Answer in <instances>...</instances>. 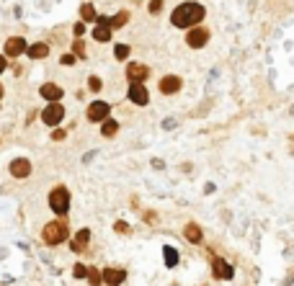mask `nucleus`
<instances>
[{
	"label": "nucleus",
	"instance_id": "4be33fe9",
	"mask_svg": "<svg viewBox=\"0 0 294 286\" xmlns=\"http://www.w3.org/2000/svg\"><path fill=\"white\" fill-rule=\"evenodd\" d=\"M88 284L90 286H101V281H104V279H101V271L98 268H93V266H88Z\"/></svg>",
	"mask_w": 294,
	"mask_h": 286
},
{
	"label": "nucleus",
	"instance_id": "f3484780",
	"mask_svg": "<svg viewBox=\"0 0 294 286\" xmlns=\"http://www.w3.org/2000/svg\"><path fill=\"white\" fill-rule=\"evenodd\" d=\"M184 235H186V240H188V243H201V237H204V235H201V227L199 224H194V222H191V224H186V230H184Z\"/></svg>",
	"mask_w": 294,
	"mask_h": 286
},
{
	"label": "nucleus",
	"instance_id": "72a5a7b5",
	"mask_svg": "<svg viewBox=\"0 0 294 286\" xmlns=\"http://www.w3.org/2000/svg\"><path fill=\"white\" fill-rule=\"evenodd\" d=\"M0 98H3V85H0Z\"/></svg>",
	"mask_w": 294,
	"mask_h": 286
},
{
	"label": "nucleus",
	"instance_id": "a878e982",
	"mask_svg": "<svg viewBox=\"0 0 294 286\" xmlns=\"http://www.w3.org/2000/svg\"><path fill=\"white\" fill-rule=\"evenodd\" d=\"M73 52H75L77 57H85V44H83V39H75V44H73Z\"/></svg>",
	"mask_w": 294,
	"mask_h": 286
},
{
	"label": "nucleus",
	"instance_id": "f704fd0d",
	"mask_svg": "<svg viewBox=\"0 0 294 286\" xmlns=\"http://www.w3.org/2000/svg\"><path fill=\"white\" fill-rule=\"evenodd\" d=\"M292 113H294V106H292Z\"/></svg>",
	"mask_w": 294,
	"mask_h": 286
},
{
	"label": "nucleus",
	"instance_id": "5701e85b",
	"mask_svg": "<svg viewBox=\"0 0 294 286\" xmlns=\"http://www.w3.org/2000/svg\"><path fill=\"white\" fill-rule=\"evenodd\" d=\"M80 16H83V21H88V24H90V21H96V18H98V16H96V8L90 5V3L80 5Z\"/></svg>",
	"mask_w": 294,
	"mask_h": 286
},
{
	"label": "nucleus",
	"instance_id": "423d86ee",
	"mask_svg": "<svg viewBox=\"0 0 294 286\" xmlns=\"http://www.w3.org/2000/svg\"><path fill=\"white\" fill-rule=\"evenodd\" d=\"M212 276L220 281H230L235 276V268L224 258H212Z\"/></svg>",
	"mask_w": 294,
	"mask_h": 286
},
{
	"label": "nucleus",
	"instance_id": "2eb2a0df",
	"mask_svg": "<svg viewBox=\"0 0 294 286\" xmlns=\"http://www.w3.org/2000/svg\"><path fill=\"white\" fill-rule=\"evenodd\" d=\"M88 243H90V230H80V232H77V235L73 237V243H70L73 253H83Z\"/></svg>",
	"mask_w": 294,
	"mask_h": 286
},
{
	"label": "nucleus",
	"instance_id": "ddd939ff",
	"mask_svg": "<svg viewBox=\"0 0 294 286\" xmlns=\"http://www.w3.org/2000/svg\"><path fill=\"white\" fill-rule=\"evenodd\" d=\"M8 170H10V176H13V178H29L31 176V163L26 157H16Z\"/></svg>",
	"mask_w": 294,
	"mask_h": 286
},
{
	"label": "nucleus",
	"instance_id": "b1692460",
	"mask_svg": "<svg viewBox=\"0 0 294 286\" xmlns=\"http://www.w3.org/2000/svg\"><path fill=\"white\" fill-rule=\"evenodd\" d=\"M73 276H75V279H85V276H88V266H85V263H75Z\"/></svg>",
	"mask_w": 294,
	"mask_h": 286
},
{
	"label": "nucleus",
	"instance_id": "20e7f679",
	"mask_svg": "<svg viewBox=\"0 0 294 286\" xmlns=\"http://www.w3.org/2000/svg\"><path fill=\"white\" fill-rule=\"evenodd\" d=\"M65 119V106L60 104H47V108L41 111V121L47 124V127H60V121Z\"/></svg>",
	"mask_w": 294,
	"mask_h": 286
},
{
	"label": "nucleus",
	"instance_id": "cd10ccee",
	"mask_svg": "<svg viewBox=\"0 0 294 286\" xmlns=\"http://www.w3.org/2000/svg\"><path fill=\"white\" fill-rule=\"evenodd\" d=\"M65 137H67V132H65V129H54V132H52V140H54V142H62Z\"/></svg>",
	"mask_w": 294,
	"mask_h": 286
},
{
	"label": "nucleus",
	"instance_id": "4468645a",
	"mask_svg": "<svg viewBox=\"0 0 294 286\" xmlns=\"http://www.w3.org/2000/svg\"><path fill=\"white\" fill-rule=\"evenodd\" d=\"M178 90H181V77L178 75H165L160 80V93L173 96V93H178Z\"/></svg>",
	"mask_w": 294,
	"mask_h": 286
},
{
	"label": "nucleus",
	"instance_id": "f03ea898",
	"mask_svg": "<svg viewBox=\"0 0 294 286\" xmlns=\"http://www.w3.org/2000/svg\"><path fill=\"white\" fill-rule=\"evenodd\" d=\"M67 237H70V224L65 219H52V222L44 224V230H41V240H44V245H49V248L62 245Z\"/></svg>",
	"mask_w": 294,
	"mask_h": 286
},
{
	"label": "nucleus",
	"instance_id": "412c9836",
	"mask_svg": "<svg viewBox=\"0 0 294 286\" xmlns=\"http://www.w3.org/2000/svg\"><path fill=\"white\" fill-rule=\"evenodd\" d=\"M127 21H129V13H127V10H121V13H116L114 18L109 21V26H111V29H121Z\"/></svg>",
	"mask_w": 294,
	"mask_h": 286
},
{
	"label": "nucleus",
	"instance_id": "dca6fc26",
	"mask_svg": "<svg viewBox=\"0 0 294 286\" xmlns=\"http://www.w3.org/2000/svg\"><path fill=\"white\" fill-rule=\"evenodd\" d=\"M26 54H29V60H44V57L49 54V44L37 41V44H31V47L26 49Z\"/></svg>",
	"mask_w": 294,
	"mask_h": 286
},
{
	"label": "nucleus",
	"instance_id": "aec40b11",
	"mask_svg": "<svg viewBox=\"0 0 294 286\" xmlns=\"http://www.w3.org/2000/svg\"><path fill=\"white\" fill-rule=\"evenodd\" d=\"M116 132H119V121H114V119H106L104 127H101V134L104 137H114Z\"/></svg>",
	"mask_w": 294,
	"mask_h": 286
},
{
	"label": "nucleus",
	"instance_id": "393cba45",
	"mask_svg": "<svg viewBox=\"0 0 294 286\" xmlns=\"http://www.w3.org/2000/svg\"><path fill=\"white\" fill-rule=\"evenodd\" d=\"M114 54H116V60H127V57H129V47H127V44H116Z\"/></svg>",
	"mask_w": 294,
	"mask_h": 286
},
{
	"label": "nucleus",
	"instance_id": "f257e3e1",
	"mask_svg": "<svg viewBox=\"0 0 294 286\" xmlns=\"http://www.w3.org/2000/svg\"><path fill=\"white\" fill-rule=\"evenodd\" d=\"M201 18H204V8L199 3H181L171 16L176 29H194L201 24Z\"/></svg>",
	"mask_w": 294,
	"mask_h": 286
},
{
	"label": "nucleus",
	"instance_id": "c756f323",
	"mask_svg": "<svg viewBox=\"0 0 294 286\" xmlns=\"http://www.w3.org/2000/svg\"><path fill=\"white\" fill-rule=\"evenodd\" d=\"M73 31H75V36H77V39H80V36H83V34H85V26H83V21H77V24H75V29H73Z\"/></svg>",
	"mask_w": 294,
	"mask_h": 286
},
{
	"label": "nucleus",
	"instance_id": "c9c22d12",
	"mask_svg": "<svg viewBox=\"0 0 294 286\" xmlns=\"http://www.w3.org/2000/svg\"><path fill=\"white\" fill-rule=\"evenodd\" d=\"M0 193H3V188H0Z\"/></svg>",
	"mask_w": 294,
	"mask_h": 286
},
{
	"label": "nucleus",
	"instance_id": "6e6552de",
	"mask_svg": "<svg viewBox=\"0 0 294 286\" xmlns=\"http://www.w3.org/2000/svg\"><path fill=\"white\" fill-rule=\"evenodd\" d=\"M207 39H209V31L207 29H199V26H194L188 34H186V44L191 49H201L207 44Z\"/></svg>",
	"mask_w": 294,
	"mask_h": 286
},
{
	"label": "nucleus",
	"instance_id": "2f4dec72",
	"mask_svg": "<svg viewBox=\"0 0 294 286\" xmlns=\"http://www.w3.org/2000/svg\"><path fill=\"white\" fill-rule=\"evenodd\" d=\"M60 62H62V65H75V54H62Z\"/></svg>",
	"mask_w": 294,
	"mask_h": 286
},
{
	"label": "nucleus",
	"instance_id": "c85d7f7f",
	"mask_svg": "<svg viewBox=\"0 0 294 286\" xmlns=\"http://www.w3.org/2000/svg\"><path fill=\"white\" fill-rule=\"evenodd\" d=\"M163 8V0H150V13H160Z\"/></svg>",
	"mask_w": 294,
	"mask_h": 286
},
{
	"label": "nucleus",
	"instance_id": "6ab92c4d",
	"mask_svg": "<svg viewBox=\"0 0 294 286\" xmlns=\"http://www.w3.org/2000/svg\"><path fill=\"white\" fill-rule=\"evenodd\" d=\"M93 39H96L98 44L111 41V29H109V26H96V29H93Z\"/></svg>",
	"mask_w": 294,
	"mask_h": 286
},
{
	"label": "nucleus",
	"instance_id": "9b49d317",
	"mask_svg": "<svg viewBox=\"0 0 294 286\" xmlns=\"http://www.w3.org/2000/svg\"><path fill=\"white\" fill-rule=\"evenodd\" d=\"M101 279H104V286H119L127 279V271L124 268H104L101 271Z\"/></svg>",
	"mask_w": 294,
	"mask_h": 286
},
{
	"label": "nucleus",
	"instance_id": "1a4fd4ad",
	"mask_svg": "<svg viewBox=\"0 0 294 286\" xmlns=\"http://www.w3.org/2000/svg\"><path fill=\"white\" fill-rule=\"evenodd\" d=\"M129 101L137 106H147V101H150V93H147L145 83H129Z\"/></svg>",
	"mask_w": 294,
	"mask_h": 286
},
{
	"label": "nucleus",
	"instance_id": "39448f33",
	"mask_svg": "<svg viewBox=\"0 0 294 286\" xmlns=\"http://www.w3.org/2000/svg\"><path fill=\"white\" fill-rule=\"evenodd\" d=\"M109 113H111V106L106 104V101H93V104L88 106V121H93V124H101V121H106L109 119Z\"/></svg>",
	"mask_w": 294,
	"mask_h": 286
},
{
	"label": "nucleus",
	"instance_id": "473e14b6",
	"mask_svg": "<svg viewBox=\"0 0 294 286\" xmlns=\"http://www.w3.org/2000/svg\"><path fill=\"white\" fill-rule=\"evenodd\" d=\"M5 67H8V60H5V57H3V54H0V72H3V70H5Z\"/></svg>",
	"mask_w": 294,
	"mask_h": 286
},
{
	"label": "nucleus",
	"instance_id": "bb28decb",
	"mask_svg": "<svg viewBox=\"0 0 294 286\" xmlns=\"http://www.w3.org/2000/svg\"><path fill=\"white\" fill-rule=\"evenodd\" d=\"M88 88L93 90V93H98V90H101V77H96V75L88 77Z\"/></svg>",
	"mask_w": 294,
	"mask_h": 286
},
{
	"label": "nucleus",
	"instance_id": "f8f14e48",
	"mask_svg": "<svg viewBox=\"0 0 294 286\" xmlns=\"http://www.w3.org/2000/svg\"><path fill=\"white\" fill-rule=\"evenodd\" d=\"M39 93H41L44 101H49V104H57V101H62L65 90H62L57 83H44V85L39 88Z\"/></svg>",
	"mask_w": 294,
	"mask_h": 286
},
{
	"label": "nucleus",
	"instance_id": "7ed1b4c3",
	"mask_svg": "<svg viewBox=\"0 0 294 286\" xmlns=\"http://www.w3.org/2000/svg\"><path fill=\"white\" fill-rule=\"evenodd\" d=\"M49 209L60 216V219H65L67 212H70V191H67L65 186H54L49 191Z\"/></svg>",
	"mask_w": 294,
	"mask_h": 286
},
{
	"label": "nucleus",
	"instance_id": "0eeeda50",
	"mask_svg": "<svg viewBox=\"0 0 294 286\" xmlns=\"http://www.w3.org/2000/svg\"><path fill=\"white\" fill-rule=\"evenodd\" d=\"M127 77H129V83H145V80L150 77V67L140 65V62H129L127 65Z\"/></svg>",
	"mask_w": 294,
	"mask_h": 286
},
{
	"label": "nucleus",
	"instance_id": "a211bd4d",
	"mask_svg": "<svg viewBox=\"0 0 294 286\" xmlns=\"http://www.w3.org/2000/svg\"><path fill=\"white\" fill-rule=\"evenodd\" d=\"M163 258H165V266H168V268L178 266V250H176V248L165 245V248H163Z\"/></svg>",
	"mask_w": 294,
	"mask_h": 286
},
{
	"label": "nucleus",
	"instance_id": "9d476101",
	"mask_svg": "<svg viewBox=\"0 0 294 286\" xmlns=\"http://www.w3.org/2000/svg\"><path fill=\"white\" fill-rule=\"evenodd\" d=\"M26 49H29V44H26L24 36H10V39H5V57H21Z\"/></svg>",
	"mask_w": 294,
	"mask_h": 286
},
{
	"label": "nucleus",
	"instance_id": "7c9ffc66",
	"mask_svg": "<svg viewBox=\"0 0 294 286\" xmlns=\"http://www.w3.org/2000/svg\"><path fill=\"white\" fill-rule=\"evenodd\" d=\"M114 230H116V232H121V235H127V232H129V224H127V222H116Z\"/></svg>",
	"mask_w": 294,
	"mask_h": 286
}]
</instances>
